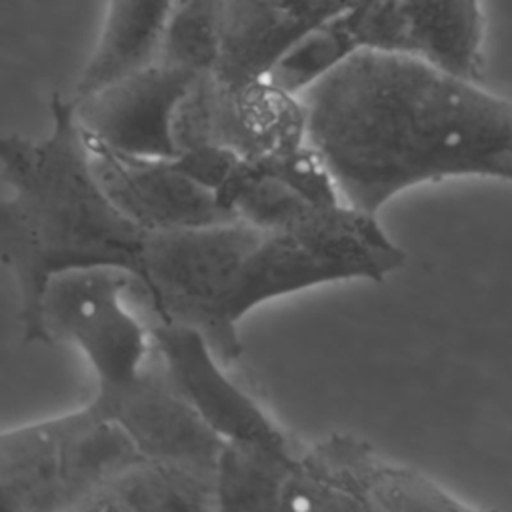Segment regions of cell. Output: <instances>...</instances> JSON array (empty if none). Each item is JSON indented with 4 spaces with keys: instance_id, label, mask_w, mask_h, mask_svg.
Segmentation results:
<instances>
[{
    "instance_id": "cell-1",
    "label": "cell",
    "mask_w": 512,
    "mask_h": 512,
    "mask_svg": "<svg viewBox=\"0 0 512 512\" xmlns=\"http://www.w3.org/2000/svg\"><path fill=\"white\" fill-rule=\"evenodd\" d=\"M298 98L306 144L366 214L424 182L512 180V100L422 58L360 50Z\"/></svg>"
},
{
    "instance_id": "cell-2",
    "label": "cell",
    "mask_w": 512,
    "mask_h": 512,
    "mask_svg": "<svg viewBox=\"0 0 512 512\" xmlns=\"http://www.w3.org/2000/svg\"><path fill=\"white\" fill-rule=\"evenodd\" d=\"M404 264L406 252L376 216L346 204L312 230L234 218L150 232L144 292L158 320L192 326L232 364L242 354L240 320L266 300L340 280L380 282Z\"/></svg>"
},
{
    "instance_id": "cell-3",
    "label": "cell",
    "mask_w": 512,
    "mask_h": 512,
    "mask_svg": "<svg viewBox=\"0 0 512 512\" xmlns=\"http://www.w3.org/2000/svg\"><path fill=\"white\" fill-rule=\"evenodd\" d=\"M50 112L48 136L12 134L0 142V170L10 188L0 208V258L16 282L28 342H48L42 296L58 274L112 266L132 272L144 290L148 232L102 188L72 98L54 94Z\"/></svg>"
},
{
    "instance_id": "cell-4",
    "label": "cell",
    "mask_w": 512,
    "mask_h": 512,
    "mask_svg": "<svg viewBox=\"0 0 512 512\" xmlns=\"http://www.w3.org/2000/svg\"><path fill=\"white\" fill-rule=\"evenodd\" d=\"M482 0H356L300 40L268 74V82L300 94L360 50L422 58L462 78L484 68Z\"/></svg>"
},
{
    "instance_id": "cell-5",
    "label": "cell",
    "mask_w": 512,
    "mask_h": 512,
    "mask_svg": "<svg viewBox=\"0 0 512 512\" xmlns=\"http://www.w3.org/2000/svg\"><path fill=\"white\" fill-rule=\"evenodd\" d=\"M142 460L130 434L90 400L74 412L2 432L0 506L8 512H90Z\"/></svg>"
},
{
    "instance_id": "cell-6",
    "label": "cell",
    "mask_w": 512,
    "mask_h": 512,
    "mask_svg": "<svg viewBox=\"0 0 512 512\" xmlns=\"http://www.w3.org/2000/svg\"><path fill=\"white\" fill-rule=\"evenodd\" d=\"M140 280L122 268L96 266L58 274L42 296L48 342L68 340L86 356L96 392L118 390L142 376L154 354L152 330L126 308V292Z\"/></svg>"
},
{
    "instance_id": "cell-7",
    "label": "cell",
    "mask_w": 512,
    "mask_h": 512,
    "mask_svg": "<svg viewBox=\"0 0 512 512\" xmlns=\"http://www.w3.org/2000/svg\"><path fill=\"white\" fill-rule=\"evenodd\" d=\"M180 150L224 146L244 160H258L306 144L298 94L268 80L244 90H226L212 72L200 74L182 100L176 124Z\"/></svg>"
},
{
    "instance_id": "cell-8",
    "label": "cell",
    "mask_w": 512,
    "mask_h": 512,
    "mask_svg": "<svg viewBox=\"0 0 512 512\" xmlns=\"http://www.w3.org/2000/svg\"><path fill=\"white\" fill-rule=\"evenodd\" d=\"M200 74L152 62L88 96L72 98L88 140L120 154L174 160L176 114Z\"/></svg>"
},
{
    "instance_id": "cell-9",
    "label": "cell",
    "mask_w": 512,
    "mask_h": 512,
    "mask_svg": "<svg viewBox=\"0 0 512 512\" xmlns=\"http://www.w3.org/2000/svg\"><path fill=\"white\" fill-rule=\"evenodd\" d=\"M92 402L130 434L148 460L216 484L226 442L178 392L156 348L138 380L112 392H96Z\"/></svg>"
},
{
    "instance_id": "cell-10",
    "label": "cell",
    "mask_w": 512,
    "mask_h": 512,
    "mask_svg": "<svg viewBox=\"0 0 512 512\" xmlns=\"http://www.w3.org/2000/svg\"><path fill=\"white\" fill-rule=\"evenodd\" d=\"M152 338L178 392L224 442L254 444L286 456L300 454L302 446L224 372V362L198 330L158 320Z\"/></svg>"
},
{
    "instance_id": "cell-11",
    "label": "cell",
    "mask_w": 512,
    "mask_h": 512,
    "mask_svg": "<svg viewBox=\"0 0 512 512\" xmlns=\"http://www.w3.org/2000/svg\"><path fill=\"white\" fill-rule=\"evenodd\" d=\"M88 146L94 172L110 200L148 234L238 218L216 190L174 160L128 156L92 140Z\"/></svg>"
},
{
    "instance_id": "cell-12",
    "label": "cell",
    "mask_w": 512,
    "mask_h": 512,
    "mask_svg": "<svg viewBox=\"0 0 512 512\" xmlns=\"http://www.w3.org/2000/svg\"><path fill=\"white\" fill-rule=\"evenodd\" d=\"M298 464L338 490L354 512H460L472 508L418 470L382 460L368 442L350 434L334 432L302 446Z\"/></svg>"
},
{
    "instance_id": "cell-13",
    "label": "cell",
    "mask_w": 512,
    "mask_h": 512,
    "mask_svg": "<svg viewBox=\"0 0 512 512\" xmlns=\"http://www.w3.org/2000/svg\"><path fill=\"white\" fill-rule=\"evenodd\" d=\"M356 0H228L216 80L232 92L266 80L310 32Z\"/></svg>"
},
{
    "instance_id": "cell-14",
    "label": "cell",
    "mask_w": 512,
    "mask_h": 512,
    "mask_svg": "<svg viewBox=\"0 0 512 512\" xmlns=\"http://www.w3.org/2000/svg\"><path fill=\"white\" fill-rule=\"evenodd\" d=\"M170 0H108L96 46L72 98L88 96L156 62Z\"/></svg>"
},
{
    "instance_id": "cell-15",
    "label": "cell",
    "mask_w": 512,
    "mask_h": 512,
    "mask_svg": "<svg viewBox=\"0 0 512 512\" xmlns=\"http://www.w3.org/2000/svg\"><path fill=\"white\" fill-rule=\"evenodd\" d=\"M96 510H218L216 484L196 474L146 458L118 478L92 504L90 512Z\"/></svg>"
},
{
    "instance_id": "cell-16",
    "label": "cell",
    "mask_w": 512,
    "mask_h": 512,
    "mask_svg": "<svg viewBox=\"0 0 512 512\" xmlns=\"http://www.w3.org/2000/svg\"><path fill=\"white\" fill-rule=\"evenodd\" d=\"M298 456L226 442L216 472L218 510H280L282 490Z\"/></svg>"
},
{
    "instance_id": "cell-17",
    "label": "cell",
    "mask_w": 512,
    "mask_h": 512,
    "mask_svg": "<svg viewBox=\"0 0 512 512\" xmlns=\"http://www.w3.org/2000/svg\"><path fill=\"white\" fill-rule=\"evenodd\" d=\"M228 0H170L158 62L194 72H214L226 24Z\"/></svg>"
}]
</instances>
